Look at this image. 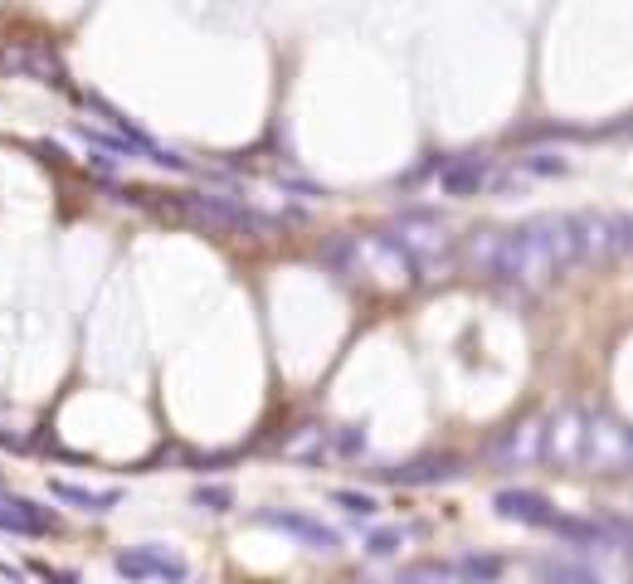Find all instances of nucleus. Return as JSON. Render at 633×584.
Returning <instances> with one entry per match:
<instances>
[{
	"label": "nucleus",
	"instance_id": "nucleus-1",
	"mask_svg": "<svg viewBox=\"0 0 633 584\" xmlns=\"http://www.w3.org/2000/svg\"><path fill=\"white\" fill-rule=\"evenodd\" d=\"M565 268H575L570 215H531L512 229H502V234H492L487 273H497L502 283L541 288V283L560 278Z\"/></svg>",
	"mask_w": 633,
	"mask_h": 584
},
{
	"label": "nucleus",
	"instance_id": "nucleus-2",
	"mask_svg": "<svg viewBox=\"0 0 633 584\" xmlns=\"http://www.w3.org/2000/svg\"><path fill=\"white\" fill-rule=\"evenodd\" d=\"M633 463V438L619 414L585 409V438H580V468L595 473H624Z\"/></svg>",
	"mask_w": 633,
	"mask_h": 584
},
{
	"label": "nucleus",
	"instance_id": "nucleus-3",
	"mask_svg": "<svg viewBox=\"0 0 633 584\" xmlns=\"http://www.w3.org/2000/svg\"><path fill=\"white\" fill-rule=\"evenodd\" d=\"M385 244H395L400 258L414 268H429L448 254V219L434 215V210H405L385 229Z\"/></svg>",
	"mask_w": 633,
	"mask_h": 584
},
{
	"label": "nucleus",
	"instance_id": "nucleus-4",
	"mask_svg": "<svg viewBox=\"0 0 633 584\" xmlns=\"http://www.w3.org/2000/svg\"><path fill=\"white\" fill-rule=\"evenodd\" d=\"M570 239H575V263H595L629 249L633 224L629 215H604V210H580L570 215Z\"/></svg>",
	"mask_w": 633,
	"mask_h": 584
},
{
	"label": "nucleus",
	"instance_id": "nucleus-5",
	"mask_svg": "<svg viewBox=\"0 0 633 584\" xmlns=\"http://www.w3.org/2000/svg\"><path fill=\"white\" fill-rule=\"evenodd\" d=\"M254 526H268V531H283V536H293L298 546L322 550V555H332V550H341V536H336V531L327 526V521L307 516V511H278V507H263V511H254Z\"/></svg>",
	"mask_w": 633,
	"mask_h": 584
},
{
	"label": "nucleus",
	"instance_id": "nucleus-6",
	"mask_svg": "<svg viewBox=\"0 0 633 584\" xmlns=\"http://www.w3.org/2000/svg\"><path fill=\"white\" fill-rule=\"evenodd\" d=\"M112 565H117V575H127V580H166V584H186L190 580V565L166 546L122 550Z\"/></svg>",
	"mask_w": 633,
	"mask_h": 584
},
{
	"label": "nucleus",
	"instance_id": "nucleus-7",
	"mask_svg": "<svg viewBox=\"0 0 633 584\" xmlns=\"http://www.w3.org/2000/svg\"><path fill=\"white\" fill-rule=\"evenodd\" d=\"M492 458H497V468H526V463H536V458H541V419L512 424L507 434L497 438Z\"/></svg>",
	"mask_w": 633,
	"mask_h": 584
},
{
	"label": "nucleus",
	"instance_id": "nucleus-8",
	"mask_svg": "<svg viewBox=\"0 0 633 584\" xmlns=\"http://www.w3.org/2000/svg\"><path fill=\"white\" fill-rule=\"evenodd\" d=\"M190 215L210 219L220 229H249V234H263L273 219L268 215H254L249 205H234V200H220V195H205V200H190Z\"/></svg>",
	"mask_w": 633,
	"mask_h": 584
},
{
	"label": "nucleus",
	"instance_id": "nucleus-9",
	"mask_svg": "<svg viewBox=\"0 0 633 584\" xmlns=\"http://www.w3.org/2000/svg\"><path fill=\"white\" fill-rule=\"evenodd\" d=\"M492 507H497V516L522 521V526H546V521L556 516L551 502H546L541 492H531V487H502V492L492 497Z\"/></svg>",
	"mask_w": 633,
	"mask_h": 584
},
{
	"label": "nucleus",
	"instance_id": "nucleus-10",
	"mask_svg": "<svg viewBox=\"0 0 633 584\" xmlns=\"http://www.w3.org/2000/svg\"><path fill=\"white\" fill-rule=\"evenodd\" d=\"M487 156H453L439 166V185H444V195H458V200H468V195H478L487 185Z\"/></svg>",
	"mask_w": 633,
	"mask_h": 584
},
{
	"label": "nucleus",
	"instance_id": "nucleus-11",
	"mask_svg": "<svg viewBox=\"0 0 633 584\" xmlns=\"http://www.w3.org/2000/svg\"><path fill=\"white\" fill-rule=\"evenodd\" d=\"M380 477L400 482V487H429V482H453L463 477V463L458 458H414L405 468H380Z\"/></svg>",
	"mask_w": 633,
	"mask_h": 584
},
{
	"label": "nucleus",
	"instance_id": "nucleus-12",
	"mask_svg": "<svg viewBox=\"0 0 633 584\" xmlns=\"http://www.w3.org/2000/svg\"><path fill=\"white\" fill-rule=\"evenodd\" d=\"M0 531H10V536H49L54 516L35 507V502H25V497H10V502H0Z\"/></svg>",
	"mask_w": 633,
	"mask_h": 584
},
{
	"label": "nucleus",
	"instance_id": "nucleus-13",
	"mask_svg": "<svg viewBox=\"0 0 633 584\" xmlns=\"http://www.w3.org/2000/svg\"><path fill=\"white\" fill-rule=\"evenodd\" d=\"M49 492L59 497V502H69V507H78V511H93V516H103V511H112L117 502H122V492L117 487H108V492H88V487H74V482H49Z\"/></svg>",
	"mask_w": 633,
	"mask_h": 584
},
{
	"label": "nucleus",
	"instance_id": "nucleus-14",
	"mask_svg": "<svg viewBox=\"0 0 633 584\" xmlns=\"http://www.w3.org/2000/svg\"><path fill=\"white\" fill-rule=\"evenodd\" d=\"M536 575L546 584H599L595 570H585V565H570V560H536Z\"/></svg>",
	"mask_w": 633,
	"mask_h": 584
},
{
	"label": "nucleus",
	"instance_id": "nucleus-15",
	"mask_svg": "<svg viewBox=\"0 0 633 584\" xmlns=\"http://www.w3.org/2000/svg\"><path fill=\"white\" fill-rule=\"evenodd\" d=\"M395 584H463V575H458V565L419 560V565H410V570H400V580Z\"/></svg>",
	"mask_w": 633,
	"mask_h": 584
},
{
	"label": "nucleus",
	"instance_id": "nucleus-16",
	"mask_svg": "<svg viewBox=\"0 0 633 584\" xmlns=\"http://www.w3.org/2000/svg\"><path fill=\"white\" fill-rule=\"evenodd\" d=\"M458 575H463V584L497 580V575H502V560H497V555H463V560H458Z\"/></svg>",
	"mask_w": 633,
	"mask_h": 584
},
{
	"label": "nucleus",
	"instance_id": "nucleus-17",
	"mask_svg": "<svg viewBox=\"0 0 633 584\" xmlns=\"http://www.w3.org/2000/svg\"><path fill=\"white\" fill-rule=\"evenodd\" d=\"M332 502L341 511H351V516H375V511H380V502H375L371 492H356V487H336Z\"/></svg>",
	"mask_w": 633,
	"mask_h": 584
},
{
	"label": "nucleus",
	"instance_id": "nucleus-18",
	"mask_svg": "<svg viewBox=\"0 0 633 584\" xmlns=\"http://www.w3.org/2000/svg\"><path fill=\"white\" fill-rule=\"evenodd\" d=\"M522 166L531 176H570V161L556 151H531V156H522Z\"/></svg>",
	"mask_w": 633,
	"mask_h": 584
},
{
	"label": "nucleus",
	"instance_id": "nucleus-19",
	"mask_svg": "<svg viewBox=\"0 0 633 584\" xmlns=\"http://www.w3.org/2000/svg\"><path fill=\"white\" fill-rule=\"evenodd\" d=\"M405 536H410L405 526H380V531H371L366 550H371V555H395V550L405 546Z\"/></svg>",
	"mask_w": 633,
	"mask_h": 584
},
{
	"label": "nucleus",
	"instance_id": "nucleus-20",
	"mask_svg": "<svg viewBox=\"0 0 633 584\" xmlns=\"http://www.w3.org/2000/svg\"><path fill=\"white\" fill-rule=\"evenodd\" d=\"M200 511H229L234 507V492L229 487H195V497H190Z\"/></svg>",
	"mask_w": 633,
	"mask_h": 584
},
{
	"label": "nucleus",
	"instance_id": "nucleus-21",
	"mask_svg": "<svg viewBox=\"0 0 633 584\" xmlns=\"http://www.w3.org/2000/svg\"><path fill=\"white\" fill-rule=\"evenodd\" d=\"M336 453H346V458H356V453H366V434H361L356 424H346V429H336Z\"/></svg>",
	"mask_w": 633,
	"mask_h": 584
},
{
	"label": "nucleus",
	"instance_id": "nucleus-22",
	"mask_svg": "<svg viewBox=\"0 0 633 584\" xmlns=\"http://www.w3.org/2000/svg\"><path fill=\"white\" fill-rule=\"evenodd\" d=\"M35 570H39V575H44L49 584H78L74 575H64V570H49V565H35Z\"/></svg>",
	"mask_w": 633,
	"mask_h": 584
},
{
	"label": "nucleus",
	"instance_id": "nucleus-23",
	"mask_svg": "<svg viewBox=\"0 0 633 584\" xmlns=\"http://www.w3.org/2000/svg\"><path fill=\"white\" fill-rule=\"evenodd\" d=\"M0 575H5L10 584H20V570H10V565H0Z\"/></svg>",
	"mask_w": 633,
	"mask_h": 584
}]
</instances>
